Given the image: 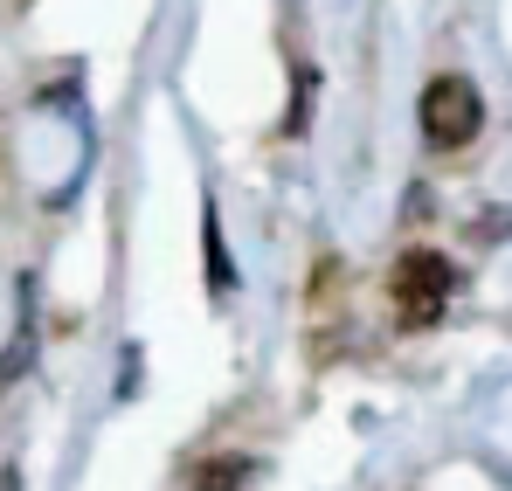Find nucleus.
Segmentation results:
<instances>
[{"label": "nucleus", "instance_id": "f257e3e1", "mask_svg": "<svg viewBox=\"0 0 512 491\" xmlns=\"http://www.w3.org/2000/svg\"><path fill=\"white\" fill-rule=\"evenodd\" d=\"M450 291H457V270L436 249H402L395 270H388V298H395L402 326H436L443 305H450Z\"/></svg>", "mask_w": 512, "mask_h": 491}, {"label": "nucleus", "instance_id": "f03ea898", "mask_svg": "<svg viewBox=\"0 0 512 491\" xmlns=\"http://www.w3.org/2000/svg\"><path fill=\"white\" fill-rule=\"evenodd\" d=\"M416 118H423V139L436 153H464L485 132V97H478L471 77H436L416 104Z\"/></svg>", "mask_w": 512, "mask_h": 491}]
</instances>
